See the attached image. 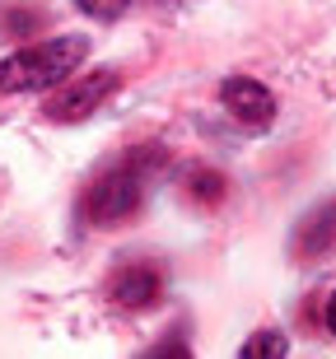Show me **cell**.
I'll return each mask as SVG.
<instances>
[{"label": "cell", "instance_id": "cell-5", "mask_svg": "<svg viewBox=\"0 0 336 359\" xmlns=\"http://www.w3.org/2000/svg\"><path fill=\"white\" fill-rule=\"evenodd\" d=\"M327 252H336V196L318 201L295 229V257L299 262H318Z\"/></svg>", "mask_w": 336, "mask_h": 359}, {"label": "cell", "instance_id": "cell-7", "mask_svg": "<svg viewBox=\"0 0 336 359\" xmlns=\"http://www.w3.org/2000/svg\"><path fill=\"white\" fill-rule=\"evenodd\" d=\"M187 191L201 201V205H215V201L224 196V177H220L215 168H191L187 173Z\"/></svg>", "mask_w": 336, "mask_h": 359}, {"label": "cell", "instance_id": "cell-6", "mask_svg": "<svg viewBox=\"0 0 336 359\" xmlns=\"http://www.w3.org/2000/svg\"><path fill=\"white\" fill-rule=\"evenodd\" d=\"M108 294H112V304H121V308H149L163 294V276L154 266H121L112 276Z\"/></svg>", "mask_w": 336, "mask_h": 359}, {"label": "cell", "instance_id": "cell-9", "mask_svg": "<svg viewBox=\"0 0 336 359\" xmlns=\"http://www.w3.org/2000/svg\"><path fill=\"white\" fill-rule=\"evenodd\" d=\"M75 5H80L89 19H117V14L126 10L131 0H75Z\"/></svg>", "mask_w": 336, "mask_h": 359}, {"label": "cell", "instance_id": "cell-3", "mask_svg": "<svg viewBox=\"0 0 336 359\" xmlns=\"http://www.w3.org/2000/svg\"><path fill=\"white\" fill-rule=\"evenodd\" d=\"M117 89V70H84L70 75L66 89L47 98V117L52 121H84L94 107H103V98Z\"/></svg>", "mask_w": 336, "mask_h": 359}, {"label": "cell", "instance_id": "cell-4", "mask_svg": "<svg viewBox=\"0 0 336 359\" xmlns=\"http://www.w3.org/2000/svg\"><path fill=\"white\" fill-rule=\"evenodd\" d=\"M220 103H224V112L234 121H243L248 131H262V126L276 121V98H271V89L248 80V75H234V80L220 84Z\"/></svg>", "mask_w": 336, "mask_h": 359}, {"label": "cell", "instance_id": "cell-1", "mask_svg": "<svg viewBox=\"0 0 336 359\" xmlns=\"http://www.w3.org/2000/svg\"><path fill=\"white\" fill-rule=\"evenodd\" d=\"M89 56V38L84 33H61V38L33 42L24 52H14L0 61V93H38L66 84Z\"/></svg>", "mask_w": 336, "mask_h": 359}, {"label": "cell", "instance_id": "cell-8", "mask_svg": "<svg viewBox=\"0 0 336 359\" xmlns=\"http://www.w3.org/2000/svg\"><path fill=\"white\" fill-rule=\"evenodd\" d=\"M262 355H290V341L281 332H262L243 346V359H262Z\"/></svg>", "mask_w": 336, "mask_h": 359}, {"label": "cell", "instance_id": "cell-2", "mask_svg": "<svg viewBox=\"0 0 336 359\" xmlns=\"http://www.w3.org/2000/svg\"><path fill=\"white\" fill-rule=\"evenodd\" d=\"M145 201V159L131 154V159L112 163L108 173H98L84 191V219L98 229H117L126 219H135Z\"/></svg>", "mask_w": 336, "mask_h": 359}, {"label": "cell", "instance_id": "cell-10", "mask_svg": "<svg viewBox=\"0 0 336 359\" xmlns=\"http://www.w3.org/2000/svg\"><path fill=\"white\" fill-rule=\"evenodd\" d=\"M327 332L336 336V294H332V299H327Z\"/></svg>", "mask_w": 336, "mask_h": 359}]
</instances>
